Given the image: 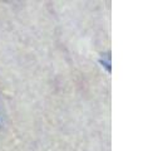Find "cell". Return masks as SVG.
<instances>
[{"label": "cell", "mask_w": 143, "mask_h": 151, "mask_svg": "<svg viewBox=\"0 0 143 151\" xmlns=\"http://www.w3.org/2000/svg\"><path fill=\"white\" fill-rule=\"evenodd\" d=\"M3 124H4V113H3V107L0 106V129H1Z\"/></svg>", "instance_id": "6da1fadb"}]
</instances>
